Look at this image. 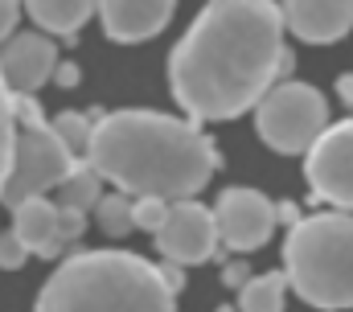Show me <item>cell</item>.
Listing matches in <instances>:
<instances>
[{
  "label": "cell",
  "mask_w": 353,
  "mask_h": 312,
  "mask_svg": "<svg viewBox=\"0 0 353 312\" xmlns=\"http://www.w3.org/2000/svg\"><path fill=\"white\" fill-rule=\"evenodd\" d=\"M288 70L292 54L275 0H210L169 54V86L193 124L251 111Z\"/></svg>",
  "instance_id": "1"
},
{
  "label": "cell",
  "mask_w": 353,
  "mask_h": 312,
  "mask_svg": "<svg viewBox=\"0 0 353 312\" xmlns=\"http://www.w3.org/2000/svg\"><path fill=\"white\" fill-rule=\"evenodd\" d=\"M87 164L119 193L193 197L222 168L214 140L189 119L161 111H111L90 124Z\"/></svg>",
  "instance_id": "2"
},
{
  "label": "cell",
  "mask_w": 353,
  "mask_h": 312,
  "mask_svg": "<svg viewBox=\"0 0 353 312\" xmlns=\"http://www.w3.org/2000/svg\"><path fill=\"white\" fill-rule=\"evenodd\" d=\"M33 312H176V292L132 251H83L50 275Z\"/></svg>",
  "instance_id": "3"
},
{
  "label": "cell",
  "mask_w": 353,
  "mask_h": 312,
  "mask_svg": "<svg viewBox=\"0 0 353 312\" xmlns=\"http://www.w3.org/2000/svg\"><path fill=\"white\" fill-rule=\"evenodd\" d=\"M283 263L288 288L304 304L321 312L353 309V214L329 210L296 218L283 242Z\"/></svg>",
  "instance_id": "4"
},
{
  "label": "cell",
  "mask_w": 353,
  "mask_h": 312,
  "mask_svg": "<svg viewBox=\"0 0 353 312\" xmlns=\"http://www.w3.org/2000/svg\"><path fill=\"white\" fill-rule=\"evenodd\" d=\"M12 119H17V136H12V168L4 177V189H0V206H17L25 197H37V193H50L74 160L66 148V140L54 132V124L41 115L37 99L33 95H12Z\"/></svg>",
  "instance_id": "5"
},
{
  "label": "cell",
  "mask_w": 353,
  "mask_h": 312,
  "mask_svg": "<svg viewBox=\"0 0 353 312\" xmlns=\"http://www.w3.org/2000/svg\"><path fill=\"white\" fill-rule=\"evenodd\" d=\"M329 124V103L308 82H271L255 103V128L275 153H308Z\"/></svg>",
  "instance_id": "6"
},
{
  "label": "cell",
  "mask_w": 353,
  "mask_h": 312,
  "mask_svg": "<svg viewBox=\"0 0 353 312\" xmlns=\"http://www.w3.org/2000/svg\"><path fill=\"white\" fill-rule=\"evenodd\" d=\"M304 177L316 202H329L333 210H353V119L325 124V132L308 148Z\"/></svg>",
  "instance_id": "7"
},
{
  "label": "cell",
  "mask_w": 353,
  "mask_h": 312,
  "mask_svg": "<svg viewBox=\"0 0 353 312\" xmlns=\"http://www.w3.org/2000/svg\"><path fill=\"white\" fill-rule=\"evenodd\" d=\"M279 214L275 206L267 202L259 189H222L218 193V206H214V226H218V242L234 255H247V251H259L271 231H275Z\"/></svg>",
  "instance_id": "8"
},
{
  "label": "cell",
  "mask_w": 353,
  "mask_h": 312,
  "mask_svg": "<svg viewBox=\"0 0 353 312\" xmlns=\"http://www.w3.org/2000/svg\"><path fill=\"white\" fill-rule=\"evenodd\" d=\"M218 226H214V210L197 206L193 197H176L169 202V214L157 231V251L176 263V267H197L205 259L218 255Z\"/></svg>",
  "instance_id": "9"
},
{
  "label": "cell",
  "mask_w": 353,
  "mask_h": 312,
  "mask_svg": "<svg viewBox=\"0 0 353 312\" xmlns=\"http://www.w3.org/2000/svg\"><path fill=\"white\" fill-rule=\"evenodd\" d=\"M58 66V46L46 33H8L0 41V78L12 95L41 90Z\"/></svg>",
  "instance_id": "10"
},
{
  "label": "cell",
  "mask_w": 353,
  "mask_h": 312,
  "mask_svg": "<svg viewBox=\"0 0 353 312\" xmlns=\"http://www.w3.org/2000/svg\"><path fill=\"white\" fill-rule=\"evenodd\" d=\"M283 29H292L300 41L329 46L341 41L353 29V0H283Z\"/></svg>",
  "instance_id": "11"
},
{
  "label": "cell",
  "mask_w": 353,
  "mask_h": 312,
  "mask_svg": "<svg viewBox=\"0 0 353 312\" xmlns=\"http://www.w3.org/2000/svg\"><path fill=\"white\" fill-rule=\"evenodd\" d=\"M176 0H94V12L103 17V29L111 41H148L157 37L169 17H173Z\"/></svg>",
  "instance_id": "12"
},
{
  "label": "cell",
  "mask_w": 353,
  "mask_h": 312,
  "mask_svg": "<svg viewBox=\"0 0 353 312\" xmlns=\"http://www.w3.org/2000/svg\"><path fill=\"white\" fill-rule=\"evenodd\" d=\"M12 234L25 242L29 255H41V259H58L66 251V242L58 234V206L46 202V193L12 206Z\"/></svg>",
  "instance_id": "13"
},
{
  "label": "cell",
  "mask_w": 353,
  "mask_h": 312,
  "mask_svg": "<svg viewBox=\"0 0 353 312\" xmlns=\"http://www.w3.org/2000/svg\"><path fill=\"white\" fill-rule=\"evenodd\" d=\"M33 25H41L46 33L58 37H74L94 12V0H25Z\"/></svg>",
  "instance_id": "14"
},
{
  "label": "cell",
  "mask_w": 353,
  "mask_h": 312,
  "mask_svg": "<svg viewBox=\"0 0 353 312\" xmlns=\"http://www.w3.org/2000/svg\"><path fill=\"white\" fill-rule=\"evenodd\" d=\"M99 193H103V177H99L90 164L74 160V164H70V173L54 185V206H70V210L90 214V206L99 202Z\"/></svg>",
  "instance_id": "15"
},
{
  "label": "cell",
  "mask_w": 353,
  "mask_h": 312,
  "mask_svg": "<svg viewBox=\"0 0 353 312\" xmlns=\"http://www.w3.org/2000/svg\"><path fill=\"white\" fill-rule=\"evenodd\" d=\"M288 296V275L267 271V275H247L239 288V312H283Z\"/></svg>",
  "instance_id": "16"
},
{
  "label": "cell",
  "mask_w": 353,
  "mask_h": 312,
  "mask_svg": "<svg viewBox=\"0 0 353 312\" xmlns=\"http://www.w3.org/2000/svg\"><path fill=\"white\" fill-rule=\"evenodd\" d=\"M94 210V222L103 226V234H111V238H123L128 231H136L132 226V197L128 193H99V202L90 206Z\"/></svg>",
  "instance_id": "17"
},
{
  "label": "cell",
  "mask_w": 353,
  "mask_h": 312,
  "mask_svg": "<svg viewBox=\"0 0 353 312\" xmlns=\"http://www.w3.org/2000/svg\"><path fill=\"white\" fill-rule=\"evenodd\" d=\"M12 136H17V119H12V90L4 86L0 78V189H4V177L12 168Z\"/></svg>",
  "instance_id": "18"
},
{
  "label": "cell",
  "mask_w": 353,
  "mask_h": 312,
  "mask_svg": "<svg viewBox=\"0 0 353 312\" xmlns=\"http://www.w3.org/2000/svg\"><path fill=\"white\" fill-rule=\"evenodd\" d=\"M54 132L66 140V148L74 156H87V140H90V119L87 115H79V111H62L58 119H54Z\"/></svg>",
  "instance_id": "19"
},
{
  "label": "cell",
  "mask_w": 353,
  "mask_h": 312,
  "mask_svg": "<svg viewBox=\"0 0 353 312\" xmlns=\"http://www.w3.org/2000/svg\"><path fill=\"white\" fill-rule=\"evenodd\" d=\"M165 214H169V202H165V197H152V193L132 197V226L157 234L161 231V222H165Z\"/></svg>",
  "instance_id": "20"
},
{
  "label": "cell",
  "mask_w": 353,
  "mask_h": 312,
  "mask_svg": "<svg viewBox=\"0 0 353 312\" xmlns=\"http://www.w3.org/2000/svg\"><path fill=\"white\" fill-rule=\"evenodd\" d=\"M25 263H29L25 242H21L12 231H4V234H0V271H21Z\"/></svg>",
  "instance_id": "21"
},
{
  "label": "cell",
  "mask_w": 353,
  "mask_h": 312,
  "mask_svg": "<svg viewBox=\"0 0 353 312\" xmlns=\"http://www.w3.org/2000/svg\"><path fill=\"white\" fill-rule=\"evenodd\" d=\"M87 231V214L83 210H70V206H58V234H62V242L70 246V242H79Z\"/></svg>",
  "instance_id": "22"
},
{
  "label": "cell",
  "mask_w": 353,
  "mask_h": 312,
  "mask_svg": "<svg viewBox=\"0 0 353 312\" xmlns=\"http://www.w3.org/2000/svg\"><path fill=\"white\" fill-rule=\"evenodd\" d=\"M17 21H21V0H0V41L17 33Z\"/></svg>",
  "instance_id": "23"
},
{
  "label": "cell",
  "mask_w": 353,
  "mask_h": 312,
  "mask_svg": "<svg viewBox=\"0 0 353 312\" xmlns=\"http://www.w3.org/2000/svg\"><path fill=\"white\" fill-rule=\"evenodd\" d=\"M50 78H58V82H62V86H74V82H79V66H74V62H62V58H58V66H54V75Z\"/></svg>",
  "instance_id": "24"
},
{
  "label": "cell",
  "mask_w": 353,
  "mask_h": 312,
  "mask_svg": "<svg viewBox=\"0 0 353 312\" xmlns=\"http://www.w3.org/2000/svg\"><path fill=\"white\" fill-rule=\"evenodd\" d=\"M247 275H251V271H247V263H230V267H226V284H230V288H243V280H247Z\"/></svg>",
  "instance_id": "25"
},
{
  "label": "cell",
  "mask_w": 353,
  "mask_h": 312,
  "mask_svg": "<svg viewBox=\"0 0 353 312\" xmlns=\"http://www.w3.org/2000/svg\"><path fill=\"white\" fill-rule=\"evenodd\" d=\"M337 90H341V99L353 107V75H341V82H337Z\"/></svg>",
  "instance_id": "26"
},
{
  "label": "cell",
  "mask_w": 353,
  "mask_h": 312,
  "mask_svg": "<svg viewBox=\"0 0 353 312\" xmlns=\"http://www.w3.org/2000/svg\"><path fill=\"white\" fill-rule=\"evenodd\" d=\"M218 312H239V309H230V304H226V309H218Z\"/></svg>",
  "instance_id": "27"
}]
</instances>
